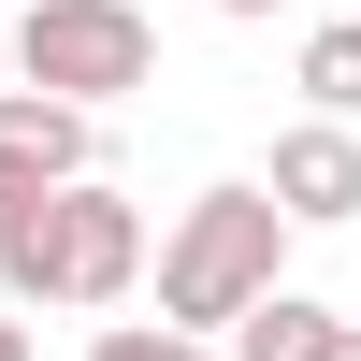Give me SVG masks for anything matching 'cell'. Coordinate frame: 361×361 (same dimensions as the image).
Here are the masks:
<instances>
[{
  "label": "cell",
  "mask_w": 361,
  "mask_h": 361,
  "mask_svg": "<svg viewBox=\"0 0 361 361\" xmlns=\"http://www.w3.org/2000/svg\"><path fill=\"white\" fill-rule=\"evenodd\" d=\"M0 289L15 304H73V318L130 304L145 289V217L102 173H58V188H15L0 173Z\"/></svg>",
  "instance_id": "1"
},
{
  "label": "cell",
  "mask_w": 361,
  "mask_h": 361,
  "mask_svg": "<svg viewBox=\"0 0 361 361\" xmlns=\"http://www.w3.org/2000/svg\"><path fill=\"white\" fill-rule=\"evenodd\" d=\"M275 275H289V217H275L260 173L173 202V231H159V318H173V333H231Z\"/></svg>",
  "instance_id": "2"
},
{
  "label": "cell",
  "mask_w": 361,
  "mask_h": 361,
  "mask_svg": "<svg viewBox=\"0 0 361 361\" xmlns=\"http://www.w3.org/2000/svg\"><path fill=\"white\" fill-rule=\"evenodd\" d=\"M159 73V29H145V0H29L15 15V87H44V102H130V87Z\"/></svg>",
  "instance_id": "3"
},
{
  "label": "cell",
  "mask_w": 361,
  "mask_h": 361,
  "mask_svg": "<svg viewBox=\"0 0 361 361\" xmlns=\"http://www.w3.org/2000/svg\"><path fill=\"white\" fill-rule=\"evenodd\" d=\"M260 188H275L289 231H347V217H361V130H347V116L275 130V173H260Z\"/></svg>",
  "instance_id": "4"
},
{
  "label": "cell",
  "mask_w": 361,
  "mask_h": 361,
  "mask_svg": "<svg viewBox=\"0 0 361 361\" xmlns=\"http://www.w3.org/2000/svg\"><path fill=\"white\" fill-rule=\"evenodd\" d=\"M102 159V116L87 102H44V87H0V173L15 188H58V173Z\"/></svg>",
  "instance_id": "5"
},
{
  "label": "cell",
  "mask_w": 361,
  "mask_h": 361,
  "mask_svg": "<svg viewBox=\"0 0 361 361\" xmlns=\"http://www.w3.org/2000/svg\"><path fill=\"white\" fill-rule=\"evenodd\" d=\"M318 347H333V304L275 275V289H260L246 318H231V347H217V361H318Z\"/></svg>",
  "instance_id": "6"
},
{
  "label": "cell",
  "mask_w": 361,
  "mask_h": 361,
  "mask_svg": "<svg viewBox=\"0 0 361 361\" xmlns=\"http://www.w3.org/2000/svg\"><path fill=\"white\" fill-rule=\"evenodd\" d=\"M289 87H304V116H361V15H318L304 58H289Z\"/></svg>",
  "instance_id": "7"
},
{
  "label": "cell",
  "mask_w": 361,
  "mask_h": 361,
  "mask_svg": "<svg viewBox=\"0 0 361 361\" xmlns=\"http://www.w3.org/2000/svg\"><path fill=\"white\" fill-rule=\"evenodd\" d=\"M87 361H217V333H173V318H102Z\"/></svg>",
  "instance_id": "8"
},
{
  "label": "cell",
  "mask_w": 361,
  "mask_h": 361,
  "mask_svg": "<svg viewBox=\"0 0 361 361\" xmlns=\"http://www.w3.org/2000/svg\"><path fill=\"white\" fill-rule=\"evenodd\" d=\"M318 361H361V318H333V347H318Z\"/></svg>",
  "instance_id": "9"
},
{
  "label": "cell",
  "mask_w": 361,
  "mask_h": 361,
  "mask_svg": "<svg viewBox=\"0 0 361 361\" xmlns=\"http://www.w3.org/2000/svg\"><path fill=\"white\" fill-rule=\"evenodd\" d=\"M0 361H29V318H0Z\"/></svg>",
  "instance_id": "10"
},
{
  "label": "cell",
  "mask_w": 361,
  "mask_h": 361,
  "mask_svg": "<svg viewBox=\"0 0 361 361\" xmlns=\"http://www.w3.org/2000/svg\"><path fill=\"white\" fill-rule=\"evenodd\" d=\"M217 15H246V29H260V15H275V0H217Z\"/></svg>",
  "instance_id": "11"
}]
</instances>
